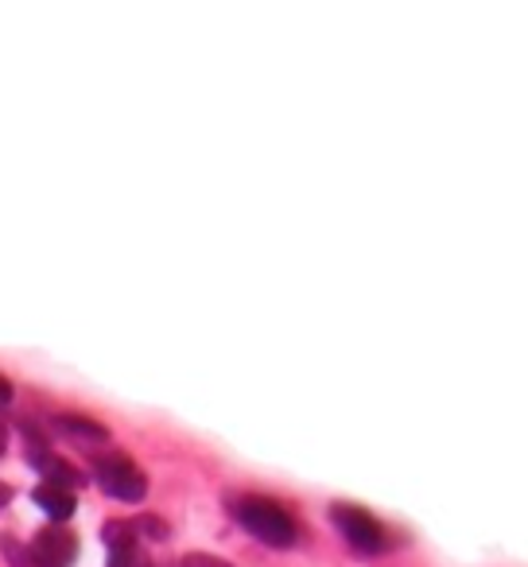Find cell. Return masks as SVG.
I'll return each instance as SVG.
<instances>
[{
	"mask_svg": "<svg viewBox=\"0 0 528 567\" xmlns=\"http://www.w3.org/2000/svg\"><path fill=\"white\" fill-rule=\"evenodd\" d=\"M183 567H234V564L221 556H210V551H187V556H183Z\"/></svg>",
	"mask_w": 528,
	"mask_h": 567,
	"instance_id": "7c38bea8",
	"label": "cell"
},
{
	"mask_svg": "<svg viewBox=\"0 0 528 567\" xmlns=\"http://www.w3.org/2000/svg\"><path fill=\"white\" fill-rule=\"evenodd\" d=\"M0 551H4L9 567H32V556H28V544H20L17 536H0Z\"/></svg>",
	"mask_w": 528,
	"mask_h": 567,
	"instance_id": "8fae6325",
	"label": "cell"
},
{
	"mask_svg": "<svg viewBox=\"0 0 528 567\" xmlns=\"http://www.w3.org/2000/svg\"><path fill=\"white\" fill-rule=\"evenodd\" d=\"M28 556H32V567H74L79 559V536L63 525L40 528L28 544Z\"/></svg>",
	"mask_w": 528,
	"mask_h": 567,
	"instance_id": "277c9868",
	"label": "cell"
},
{
	"mask_svg": "<svg viewBox=\"0 0 528 567\" xmlns=\"http://www.w3.org/2000/svg\"><path fill=\"white\" fill-rule=\"evenodd\" d=\"M28 458H32V466L43 474V482H48V486H63V489H71V494L79 486H86V474H82L79 466L66 463V458L51 455L48 443H32V447H28Z\"/></svg>",
	"mask_w": 528,
	"mask_h": 567,
	"instance_id": "5b68a950",
	"label": "cell"
},
{
	"mask_svg": "<svg viewBox=\"0 0 528 567\" xmlns=\"http://www.w3.org/2000/svg\"><path fill=\"white\" fill-rule=\"evenodd\" d=\"M51 424H55L63 435H71V440L90 443V447H97V443H110V427L97 424V420H90V416H74V412H59V416H51Z\"/></svg>",
	"mask_w": 528,
	"mask_h": 567,
	"instance_id": "8992f818",
	"label": "cell"
},
{
	"mask_svg": "<svg viewBox=\"0 0 528 567\" xmlns=\"http://www.w3.org/2000/svg\"><path fill=\"white\" fill-rule=\"evenodd\" d=\"M32 497H35V505H40V509L48 513L51 520H66V517H74V509H79V497H74L71 489L48 486V482H40Z\"/></svg>",
	"mask_w": 528,
	"mask_h": 567,
	"instance_id": "52a82bcc",
	"label": "cell"
},
{
	"mask_svg": "<svg viewBox=\"0 0 528 567\" xmlns=\"http://www.w3.org/2000/svg\"><path fill=\"white\" fill-rule=\"evenodd\" d=\"M0 404H12V385L4 378H0Z\"/></svg>",
	"mask_w": 528,
	"mask_h": 567,
	"instance_id": "4fadbf2b",
	"label": "cell"
},
{
	"mask_svg": "<svg viewBox=\"0 0 528 567\" xmlns=\"http://www.w3.org/2000/svg\"><path fill=\"white\" fill-rule=\"evenodd\" d=\"M105 567H152V556L141 548V544H125V548L110 551V564Z\"/></svg>",
	"mask_w": 528,
	"mask_h": 567,
	"instance_id": "9c48e42d",
	"label": "cell"
},
{
	"mask_svg": "<svg viewBox=\"0 0 528 567\" xmlns=\"http://www.w3.org/2000/svg\"><path fill=\"white\" fill-rule=\"evenodd\" d=\"M4 451H9V427L0 424V455H4Z\"/></svg>",
	"mask_w": 528,
	"mask_h": 567,
	"instance_id": "9a60e30c",
	"label": "cell"
},
{
	"mask_svg": "<svg viewBox=\"0 0 528 567\" xmlns=\"http://www.w3.org/2000/svg\"><path fill=\"white\" fill-rule=\"evenodd\" d=\"M102 544L113 551V548H125V544H141V536H136L133 520H105V525H102Z\"/></svg>",
	"mask_w": 528,
	"mask_h": 567,
	"instance_id": "ba28073f",
	"label": "cell"
},
{
	"mask_svg": "<svg viewBox=\"0 0 528 567\" xmlns=\"http://www.w3.org/2000/svg\"><path fill=\"white\" fill-rule=\"evenodd\" d=\"M229 513H234V520L245 528V533L257 536V540L269 544V548H292V544L300 540L296 517L280 502H272V497H260V494L234 497V502H229Z\"/></svg>",
	"mask_w": 528,
	"mask_h": 567,
	"instance_id": "6da1fadb",
	"label": "cell"
},
{
	"mask_svg": "<svg viewBox=\"0 0 528 567\" xmlns=\"http://www.w3.org/2000/svg\"><path fill=\"white\" fill-rule=\"evenodd\" d=\"M94 482L102 486L105 497L113 502H125V505H136L148 497V474L133 463L128 455H105L94 463Z\"/></svg>",
	"mask_w": 528,
	"mask_h": 567,
	"instance_id": "3957f363",
	"label": "cell"
},
{
	"mask_svg": "<svg viewBox=\"0 0 528 567\" xmlns=\"http://www.w3.org/2000/svg\"><path fill=\"white\" fill-rule=\"evenodd\" d=\"M133 525H136V536H148V540H167V536H172V525H167L164 517H156V513H144Z\"/></svg>",
	"mask_w": 528,
	"mask_h": 567,
	"instance_id": "30bf717a",
	"label": "cell"
},
{
	"mask_svg": "<svg viewBox=\"0 0 528 567\" xmlns=\"http://www.w3.org/2000/svg\"><path fill=\"white\" fill-rule=\"evenodd\" d=\"M331 525L339 528V536L358 551V556H377V551H385V544H389L385 525H381L370 509H362V505L334 502L331 505Z\"/></svg>",
	"mask_w": 528,
	"mask_h": 567,
	"instance_id": "7a4b0ae2",
	"label": "cell"
},
{
	"mask_svg": "<svg viewBox=\"0 0 528 567\" xmlns=\"http://www.w3.org/2000/svg\"><path fill=\"white\" fill-rule=\"evenodd\" d=\"M9 502H12V486H9V482H0V509H4Z\"/></svg>",
	"mask_w": 528,
	"mask_h": 567,
	"instance_id": "5bb4252c",
	"label": "cell"
}]
</instances>
